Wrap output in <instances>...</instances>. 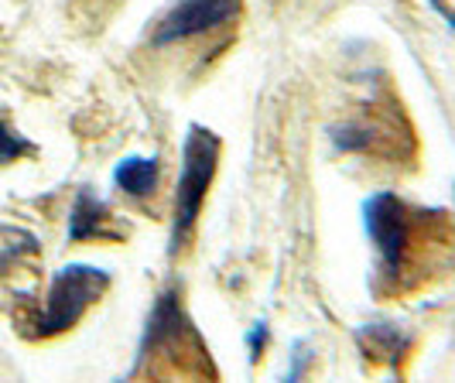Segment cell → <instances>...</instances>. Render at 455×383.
<instances>
[{
  "instance_id": "6da1fadb",
  "label": "cell",
  "mask_w": 455,
  "mask_h": 383,
  "mask_svg": "<svg viewBox=\"0 0 455 383\" xmlns=\"http://www.w3.org/2000/svg\"><path fill=\"white\" fill-rule=\"evenodd\" d=\"M110 281H114L110 271L92 267V264H66V267H59L52 284H48L45 305L31 315L24 332L31 339H52L68 332L103 294L110 291Z\"/></svg>"
},
{
  "instance_id": "7a4b0ae2",
  "label": "cell",
  "mask_w": 455,
  "mask_h": 383,
  "mask_svg": "<svg viewBox=\"0 0 455 383\" xmlns=\"http://www.w3.org/2000/svg\"><path fill=\"white\" fill-rule=\"evenodd\" d=\"M220 134L203 124H188L182 140V172H179V188H175V209H172V243L168 253L175 257L185 247L192 226L199 219L205 203V192L216 179L220 164Z\"/></svg>"
},
{
  "instance_id": "3957f363",
  "label": "cell",
  "mask_w": 455,
  "mask_h": 383,
  "mask_svg": "<svg viewBox=\"0 0 455 383\" xmlns=\"http://www.w3.org/2000/svg\"><path fill=\"white\" fill-rule=\"evenodd\" d=\"M196 349V353H205L203 336L196 332L192 318L185 315L182 301H179V291L168 288L155 298L151 305V315H148V325H144V336H140V346H137V360L131 366V377H137V370L148 360H158V370H188V363L182 360V353Z\"/></svg>"
},
{
  "instance_id": "277c9868",
  "label": "cell",
  "mask_w": 455,
  "mask_h": 383,
  "mask_svg": "<svg viewBox=\"0 0 455 383\" xmlns=\"http://www.w3.org/2000/svg\"><path fill=\"white\" fill-rule=\"evenodd\" d=\"M363 226L370 243L380 253L384 277L401 281V274H408L418 243V223L411 209L394 192H373L363 199Z\"/></svg>"
},
{
  "instance_id": "5b68a950",
  "label": "cell",
  "mask_w": 455,
  "mask_h": 383,
  "mask_svg": "<svg viewBox=\"0 0 455 383\" xmlns=\"http://www.w3.org/2000/svg\"><path fill=\"white\" fill-rule=\"evenodd\" d=\"M240 11H243V0H175L155 24L151 45L168 48L199 38L205 31H216L233 18H240Z\"/></svg>"
},
{
  "instance_id": "8992f818",
  "label": "cell",
  "mask_w": 455,
  "mask_h": 383,
  "mask_svg": "<svg viewBox=\"0 0 455 383\" xmlns=\"http://www.w3.org/2000/svg\"><path fill=\"white\" fill-rule=\"evenodd\" d=\"M397 120L384 116L377 110L373 116L363 113L356 120H346V124H332L329 127V140L339 155H380V158H394L397 155Z\"/></svg>"
},
{
  "instance_id": "52a82bcc",
  "label": "cell",
  "mask_w": 455,
  "mask_h": 383,
  "mask_svg": "<svg viewBox=\"0 0 455 383\" xmlns=\"http://www.w3.org/2000/svg\"><path fill=\"white\" fill-rule=\"evenodd\" d=\"M110 205L96 199L90 188H79L72 212H68V243H83V240H120L114 226H110Z\"/></svg>"
},
{
  "instance_id": "ba28073f",
  "label": "cell",
  "mask_w": 455,
  "mask_h": 383,
  "mask_svg": "<svg viewBox=\"0 0 455 383\" xmlns=\"http://www.w3.org/2000/svg\"><path fill=\"white\" fill-rule=\"evenodd\" d=\"M356 339H360L366 356L387 360L390 366H397L404 349L411 346L408 332H401V325H394V322H366L356 329Z\"/></svg>"
},
{
  "instance_id": "9c48e42d",
  "label": "cell",
  "mask_w": 455,
  "mask_h": 383,
  "mask_svg": "<svg viewBox=\"0 0 455 383\" xmlns=\"http://www.w3.org/2000/svg\"><path fill=\"white\" fill-rule=\"evenodd\" d=\"M158 158H140V155H131V158L116 161L114 168V185L120 192L134 195V199H148L155 188H158Z\"/></svg>"
},
{
  "instance_id": "30bf717a",
  "label": "cell",
  "mask_w": 455,
  "mask_h": 383,
  "mask_svg": "<svg viewBox=\"0 0 455 383\" xmlns=\"http://www.w3.org/2000/svg\"><path fill=\"white\" fill-rule=\"evenodd\" d=\"M24 155H35V144L24 140L7 120H0V164H11V161L24 158Z\"/></svg>"
},
{
  "instance_id": "8fae6325",
  "label": "cell",
  "mask_w": 455,
  "mask_h": 383,
  "mask_svg": "<svg viewBox=\"0 0 455 383\" xmlns=\"http://www.w3.org/2000/svg\"><path fill=\"white\" fill-rule=\"evenodd\" d=\"M312 366V353H308V342H295V353H291V363H288V373L284 380H301Z\"/></svg>"
},
{
  "instance_id": "7c38bea8",
  "label": "cell",
  "mask_w": 455,
  "mask_h": 383,
  "mask_svg": "<svg viewBox=\"0 0 455 383\" xmlns=\"http://www.w3.org/2000/svg\"><path fill=\"white\" fill-rule=\"evenodd\" d=\"M267 322L260 318L257 325H251V332H247V349H251V363L260 360V353H264V346H267Z\"/></svg>"
},
{
  "instance_id": "4fadbf2b",
  "label": "cell",
  "mask_w": 455,
  "mask_h": 383,
  "mask_svg": "<svg viewBox=\"0 0 455 383\" xmlns=\"http://www.w3.org/2000/svg\"><path fill=\"white\" fill-rule=\"evenodd\" d=\"M428 7H432L435 14H442V18L449 21V28H455V11L449 7V4H445V0H428Z\"/></svg>"
}]
</instances>
